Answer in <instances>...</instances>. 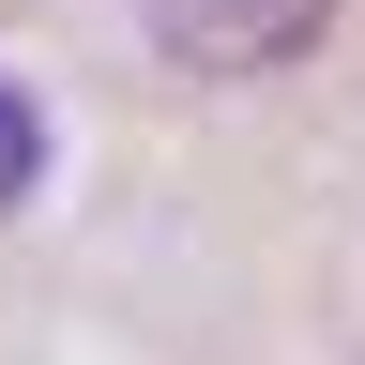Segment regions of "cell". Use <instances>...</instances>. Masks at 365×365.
Returning <instances> with one entry per match:
<instances>
[{
	"label": "cell",
	"instance_id": "cell-1",
	"mask_svg": "<svg viewBox=\"0 0 365 365\" xmlns=\"http://www.w3.org/2000/svg\"><path fill=\"white\" fill-rule=\"evenodd\" d=\"M137 16L198 76H274V61H304V46L335 31V0H137Z\"/></svg>",
	"mask_w": 365,
	"mask_h": 365
},
{
	"label": "cell",
	"instance_id": "cell-2",
	"mask_svg": "<svg viewBox=\"0 0 365 365\" xmlns=\"http://www.w3.org/2000/svg\"><path fill=\"white\" fill-rule=\"evenodd\" d=\"M31 182H46V107H31L16 76H0V213H16Z\"/></svg>",
	"mask_w": 365,
	"mask_h": 365
}]
</instances>
